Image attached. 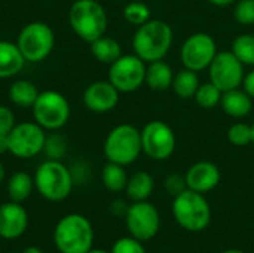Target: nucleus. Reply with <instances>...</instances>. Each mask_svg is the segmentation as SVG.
I'll list each match as a JSON object with an SVG mask.
<instances>
[{
	"label": "nucleus",
	"instance_id": "nucleus-1",
	"mask_svg": "<svg viewBox=\"0 0 254 253\" xmlns=\"http://www.w3.org/2000/svg\"><path fill=\"white\" fill-rule=\"evenodd\" d=\"M173 28L162 19H149L137 27L132 36V49L144 63L164 60L173 46Z\"/></svg>",
	"mask_w": 254,
	"mask_h": 253
},
{
	"label": "nucleus",
	"instance_id": "nucleus-24",
	"mask_svg": "<svg viewBox=\"0 0 254 253\" xmlns=\"http://www.w3.org/2000/svg\"><path fill=\"white\" fill-rule=\"evenodd\" d=\"M91 54L97 61L110 66L122 55V48L119 42L113 37L101 36L97 40L91 42Z\"/></svg>",
	"mask_w": 254,
	"mask_h": 253
},
{
	"label": "nucleus",
	"instance_id": "nucleus-25",
	"mask_svg": "<svg viewBox=\"0 0 254 253\" xmlns=\"http://www.w3.org/2000/svg\"><path fill=\"white\" fill-rule=\"evenodd\" d=\"M199 85L201 82H199L196 72L189 70V69H182L179 73L174 75L171 88L177 97L183 100H189L195 97V92L199 88Z\"/></svg>",
	"mask_w": 254,
	"mask_h": 253
},
{
	"label": "nucleus",
	"instance_id": "nucleus-32",
	"mask_svg": "<svg viewBox=\"0 0 254 253\" xmlns=\"http://www.w3.org/2000/svg\"><path fill=\"white\" fill-rule=\"evenodd\" d=\"M234 16L241 25H254V0H238Z\"/></svg>",
	"mask_w": 254,
	"mask_h": 253
},
{
	"label": "nucleus",
	"instance_id": "nucleus-43",
	"mask_svg": "<svg viewBox=\"0 0 254 253\" xmlns=\"http://www.w3.org/2000/svg\"><path fill=\"white\" fill-rule=\"evenodd\" d=\"M222 253H244L243 251H238V249H229V251H225Z\"/></svg>",
	"mask_w": 254,
	"mask_h": 253
},
{
	"label": "nucleus",
	"instance_id": "nucleus-3",
	"mask_svg": "<svg viewBox=\"0 0 254 253\" xmlns=\"http://www.w3.org/2000/svg\"><path fill=\"white\" fill-rule=\"evenodd\" d=\"M71 30L85 42L91 43L106 34L107 13L97 0H76L68 10Z\"/></svg>",
	"mask_w": 254,
	"mask_h": 253
},
{
	"label": "nucleus",
	"instance_id": "nucleus-16",
	"mask_svg": "<svg viewBox=\"0 0 254 253\" xmlns=\"http://www.w3.org/2000/svg\"><path fill=\"white\" fill-rule=\"evenodd\" d=\"M28 227V213L21 203L0 204V237L4 240L19 239Z\"/></svg>",
	"mask_w": 254,
	"mask_h": 253
},
{
	"label": "nucleus",
	"instance_id": "nucleus-4",
	"mask_svg": "<svg viewBox=\"0 0 254 253\" xmlns=\"http://www.w3.org/2000/svg\"><path fill=\"white\" fill-rule=\"evenodd\" d=\"M36 191L48 201H64L73 191L74 180L67 166L57 160H46L34 173Z\"/></svg>",
	"mask_w": 254,
	"mask_h": 253
},
{
	"label": "nucleus",
	"instance_id": "nucleus-40",
	"mask_svg": "<svg viewBox=\"0 0 254 253\" xmlns=\"http://www.w3.org/2000/svg\"><path fill=\"white\" fill-rule=\"evenodd\" d=\"M24 253H43L42 252V249H39L37 246H30V248H27Z\"/></svg>",
	"mask_w": 254,
	"mask_h": 253
},
{
	"label": "nucleus",
	"instance_id": "nucleus-26",
	"mask_svg": "<svg viewBox=\"0 0 254 253\" xmlns=\"http://www.w3.org/2000/svg\"><path fill=\"white\" fill-rule=\"evenodd\" d=\"M101 180H103V185L106 186V189H109L112 192H121L127 188L128 174L125 171L124 166H119L115 163H107L103 167Z\"/></svg>",
	"mask_w": 254,
	"mask_h": 253
},
{
	"label": "nucleus",
	"instance_id": "nucleus-31",
	"mask_svg": "<svg viewBox=\"0 0 254 253\" xmlns=\"http://www.w3.org/2000/svg\"><path fill=\"white\" fill-rule=\"evenodd\" d=\"M43 152L48 157V160L61 161L64 158L65 152H67V143H65L64 137L61 134H58V133L46 134Z\"/></svg>",
	"mask_w": 254,
	"mask_h": 253
},
{
	"label": "nucleus",
	"instance_id": "nucleus-2",
	"mask_svg": "<svg viewBox=\"0 0 254 253\" xmlns=\"http://www.w3.org/2000/svg\"><path fill=\"white\" fill-rule=\"evenodd\" d=\"M54 245L60 253H88L94 245V228L79 213L63 216L54 228Z\"/></svg>",
	"mask_w": 254,
	"mask_h": 253
},
{
	"label": "nucleus",
	"instance_id": "nucleus-18",
	"mask_svg": "<svg viewBox=\"0 0 254 253\" xmlns=\"http://www.w3.org/2000/svg\"><path fill=\"white\" fill-rule=\"evenodd\" d=\"M220 106L223 112L235 119L246 118L253 110V98L240 86L235 89L225 91L222 94Z\"/></svg>",
	"mask_w": 254,
	"mask_h": 253
},
{
	"label": "nucleus",
	"instance_id": "nucleus-10",
	"mask_svg": "<svg viewBox=\"0 0 254 253\" xmlns=\"http://www.w3.org/2000/svg\"><path fill=\"white\" fill-rule=\"evenodd\" d=\"M141 131L143 152L153 161H165L176 151L174 130L164 121L153 119L147 122Z\"/></svg>",
	"mask_w": 254,
	"mask_h": 253
},
{
	"label": "nucleus",
	"instance_id": "nucleus-34",
	"mask_svg": "<svg viewBox=\"0 0 254 253\" xmlns=\"http://www.w3.org/2000/svg\"><path fill=\"white\" fill-rule=\"evenodd\" d=\"M164 186H165V191H167V192H168L170 195L176 197V195L182 194V192H183L185 189H188L186 177H185V176H182V174L173 173V174L167 176V179H165V183H164Z\"/></svg>",
	"mask_w": 254,
	"mask_h": 253
},
{
	"label": "nucleus",
	"instance_id": "nucleus-19",
	"mask_svg": "<svg viewBox=\"0 0 254 253\" xmlns=\"http://www.w3.org/2000/svg\"><path fill=\"white\" fill-rule=\"evenodd\" d=\"M25 63L27 61L16 43L0 40V79H7L18 75Z\"/></svg>",
	"mask_w": 254,
	"mask_h": 253
},
{
	"label": "nucleus",
	"instance_id": "nucleus-35",
	"mask_svg": "<svg viewBox=\"0 0 254 253\" xmlns=\"http://www.w3.org/2000/svg\"><path fill=\"white\" fill-rule=\"evenodd\" d=\"M15 115L13 112L7 107L0 104V134H9L12 128L15 127Z\"/></svg>",
	"mask_w": 254,
	"mask_h": 253
},
{
	"label": "nucleus",
	"instance_id": "nucleus-15",
	"mask_svg": "<svg viewBox=\"0 0 254 253\" xmlns=\"http://www.w3.org/2000/svg\"><path fill=\"white\" fill-rule=\"evenodd\" d=\"M119 91L110 81H95L89 84L83 92L85 106L95 113H107L119 103Z\"/></svg>",
	"mask_w": 254,
	"mask_h": 253
},
{
	"label": "nucleus",
	"instance_id": "nucleus-9",
	"mask_svg": "<svg viewBox=\"0 0 254 253\" xmlns=\"http://www.w3.org/2000/svg\"><path fill=\"white\" fill-rule=\"evenodd\" d=\"M146 69L147 63L135 54L121 55L110 64L109 81L119 92H134L144 85Z\"/></svg>",
	"mask_w": 254,
	"mask_h": 253
},
{
	"label": "nucleus",
	"instance_id": "nucleus-37",
	"mask_svg": "<svg viewBox=\"0 0 254 253\" xmlns=\"http://www.w3.org/2000/svg\"><path fill=\"white\" fill-rule=\"evenodd\" d=\"M127 210H128V206L122 200H115L110 204V212L113 215H116V216H125L127 215Z\"/></svg>",
	"mask_w": 254,
	"mask_h": 253
},
{
	"label": "nucleus",
	"instance_id": "nucleus-42",
	"mask_svg": "<svg viewBox=\"0 0 254 253\" xmlns=\"http://www.w3.org/2000/svg\"><path fill=\"white\" fill-rule=\"evenodd\" d=\"M88 253H109V252H106V251H103V249H91Z\"/></svg>",
	"mask_w": 254,
	"mask_h": 253
},
{
	"label": "nucleus",
	"instance_id": "nucleus-33",
	"mask_svg": "<svg viewBox=\"0 0 254 253\" xmlns=\"http://www.w3.org/2000/svg\"><path fill=\"white\" fill-rule=\"evenodd\" d=\"M110 253H146V249L140 240L131 236V237H122L116 240Z\"/></svg>",
	"mask_w": 254,
	"mask_h": 253
},
{
	"label": "nucleus",
	"instance_id": "nucleus-28",
	"mask_svg": "<svg viewBox=\"0 0 254 253\" xmlns=\"http://www.w3.org/2000/svg\"><path fill=\"white\" fill-rule=\"evenodd\" d=\"M222 91L213 84V82H204L199 85V88L195 92V101L202 109H214L220 104L222 100Z\"/></svg>",
	"mask_w": 254,
	"mask_h": 253
},
{
	"label": "nucleus",
	"instance_id": "nucleus-17",
	"mask_svg": "<svg viewBox=\"0 0 254 253\" xmlns=\"http://www.w3.org/2000/svg\"><path fill=\"white\" fill-rule=\"evenodd\" d=\"M188 188L201 194L213 191L220 183V169L211 161H198L185 174Z\"/></svg>",
	"mask_w": 254,
	"mask_h": 253
},
{
	"label": "nucleus",
	"instance_id": "nucleus-22",
	"mask_svg": "<svg viewBox=\"0 0 254 253\" xmlns=\"http://www.w3.org/2000/svg\"><path fill=\"white\" fill-rule=\"evenodd\" d=\"M34 177L30 176L25 171H16L13 173L6 185L7 195L10 201L15 203H24L34 191Z\"/></svg>",
	"mask_w": 254,
	"mask_h": 253
},
{
	"label": "nucleus",
	"instance_id": "nucleus-7",
	"mask_svg": "<svg viewBox=\"0 0 254 253\" xmlns=\"http://www.w3.org/2000/svg\"><path fill=\"white\" fill-rule=\"evenodd\" d=\"M16 46L25 61L40 63L51 55L55 46L54 30L42 21L28 22L21 28L16 39Z\"/></svg>",
	"mask_w": 254,
	"mask_h": 253
},
{
	"label": "nucleus",
	"instance_id": "nucleus-12",
	"mask_svg": "<svg viewBox=\"0 0 254 253\" xmlns=\"http://www.w3.org/2000/svg\"><path fill=\"white\" fill-rule=\"evenodd\" d=\"M9 152L21 160H30L43 152L46 133L37 122L16 124L7 134Z\"/></svg>",
	"mask_w": 254,
	"mask_h": 253
},
{
	"label": "nucleus",
	"instance_id": "nucleus-36",
	"mask_svg": "<svg viewBox=\"0 0 254 253\" xmlns=\"http://www.w3.org/2000/svg\"><path fill=\"white\" fill-rule=\"evenodd\" d=\"M243 89L254 100V69L250 70L249 73H246L244 79H243Z\"/></svg>",
	"mask_w": 254,
	"mask_h": 253
},
{
	"label": "nucleus",
	"instance_id": "nucleus-23",
	"mask_svg": "<svg viewBox=\"0 0 254 253\" xmlns=\"http://www.w3.org/2000/svg\"><path fill=\"white\" fill-rule=\"evenodd\" d=\"M39 92L40 91L37 89V86L31 81L21 79V81H16L10 85L9 98L15 106L28 109V107H33L34 101L39 97Z\"/></svg>",
	"mask_w": 254,
	"mask_h": 253
},
{
	"label": "nucleus",
	"instance_id": "nucleus-13",
	"mask_svg": "<svg viewBox=\"0 0 254 253\" xmlns=\"http://www.w3.org/2000/svg\"><path fill=\"white\" fill-rule=\"evenodd\" d=\"M125 222L128 233L134 239L140 242H149L159 231L161 216L158 209L147 200L134 201L131 206H128Z\"/></svg>",
	"mask_w": 254,
	"mask_h": 253
},
{
	"label": "nucleus",
	"instance_id": "nucleus-27",
	"mask_svg": "<svg viewBox=\"0 0 254 253\" xmlns=\"http://www.w3.org/2000/svg\"><path fill=\"white\" fill-rule=\"evenodd\" d=\"M232 54L244 64L254 67V34L243 33L232 42Z\"/></svg>",
	"mask_w": 254,
	"mask_h": 253
},
{
	"label": "nucleus",
	"instance_id": "nucleus-30",
	"mask_svg": "<svg viewBox=\"0 0 254 253\" xmlns=\"http://www.w3.org/2000/svg\"><path fill=\"white\" fill-rule=\"evenodd\" d=\"M228 140L238 148L249 146L253 143V131L252 125L246 122H235L228 130Z\"/></svg>",
	"mask_w": 254,
	"mask_h": 253
},
{
	"label": "nucleus",
	"instance_id": "nucleus-20",
	"mask_svg": "<svg viewBox=\"0 0 254 253\" xmlns=\"http://www.w3.org/2000/svg\"><path fill=\"white\" fill-rule=\"evenodd\" d=\"M174 79V72L168 63L164 60L147 63L146 69V85L153 91H165L171 88Z\"/></svg>",
	"mask_w": 254,
	"mask_h": 253
},
{
	"label": "nucleus",
	"instance_id": "nucleus-41",
	"mask_svg": "<svg viewBox=\"0 0 254 253\" xmlns=\"http://www.w3.org/2000/svg\"><path fill=\"white\" fill-rule=\"evenodd\" d=\"M4 176H6V170H4V166L0 163V183L4 180Z\"/></svg>",
	"mask_w": 254,
	"mask_h": 253
},
{
	"label": "nucleus",
	"instance_id": "nucleus-11",
	"mask_svg": "<svg viewBox=\"0 0 254 253\" xmlns=\"http://www.w3.org/2000/svg\"><path fill=\"white\" fill-rule=\"evenodd\" d=\"M217 45L211 34L208 33H193L190 34L180 48V61L185 69L193 72L207 70L217 54Z\"/></svg>",
	"mask_w": 254,
	"mask_h": 253
},
{
	"label": "nucleus",
	"instance_id": "nucleus-6",
	"mask_svg": "<svg viewBox=\"0 0 254 253\" xmlns=\"http://www.w3.org/2000/svg\"><path fill=\"white\" fill-rule=\"evenodd\" d=\"M141 152V131L131 124L115 127L104 140V157L109 163L127 167L135 163Z\"/></svg>",
	"mask_w": 254,
	"mask_h": 253
},
{
	"label": "nucleus",
	"instance_id": "nucleus-14",
	"mask_svg": "<svg viewBox=\"0 0 254 253\" xmlns=\"http://www.w3.org/2000/svg\"><path fill=\"white\" fill-rule=\"evenodd\" d=\"M210 82L222 92L240 88L246 76L244 64L232 54V51H219L208 67Z\"/></svg>",
	"mask_w": 254,
	"mask_h": 253
},
{
	"label": "nucleus",
	"instance_id": "nucleus-44",
	"mask_svg": "<svg viewBox=\"0 0 254 253\" xmlns=\"http://www.w3.org/2000/svg\"><path fill=\"white\" fill-rule=\"evenodd\" d=\"M252 131H253V145H254V122L252 124Z\"/></svg>",
	"mask_w": 254,
	"mask_h": 253
},
{
	"label": "nucleus",
	"instance_id": "nucleus-21",
	"mask_svg": "<svg viewBox=\"0 0 254 253\" xmlns=\"http://www.w3.org/2000/svg\"><path fill=\"white\" fill-rule=\"evenodd\" d=\"M153 188H155L153 177L147 171H135L131 177H128L125 192L132 203L144 201L152 195Z\"/></svg>",
	"mask_w": 254,
	"mask_h": 253
},
{
	"label": "nucleus",
	"instance_id": "nucleus-38",
	"mask_svg": "<svg viewBox=\"0 0 254 253\" xmlns=\"http://www.w3.org/2000/svg\"><path fill=\"white\" fill-rule=\"evenodd\" d=\"M9 152V140L6 134H0V155Z\"/></svg>",
	"mask_w": 254,
	"mask_h": 253
},
{
	"label": "nucleus",
	"instance_id": "nucleus-5",
	"mask_svg": "<svg viewBox=\"0 0 254 253\" xmlns=\"http://www.w3.org/2000/svg\"><path fill=\"white\" fill-rule=\"evenodd\" d=\"M173 215L176 222L183 230L199 233L210 225L211 207L204 194L188 188L174 197Z\"/></svg>",
	"mask_w": 254,
	"mask_h": 253
},
{
	"label": "nucleus",
	"instance_id": "nucleus-8",
	"mask_svg": "<svg viewBox=\"0 0 254 253\" xmlns=\"http://www.w3.org/2000/svg\"><path fill=\"white\" fill-rule=\"evenodd\" d=\"M33 118L43 130L57 131L63 128L70 119V103L58 91H40L33 107Z\"/></svg>",
	"mask_w": 254,
	"mask_h": 253
},
{
	"label": "nucleus",
	"instance_id": "nucleus-29",
	"mask_svg": "<svg viewBox=\"0 0 254 253\" xmlns=\"http://www.w3.org/2000/svg\"><path fill=\"white\" fill-rule=\"evenodd\" d=\"M152 16V12H150V7L140 1V0H134V1H129L125 7H124V18L128 24L131 25H135V27H140L143 25L144 22H147Z\"/></svg>",
	"mask_w": 254,
	"mask_h": 253
},
{
	"label": "nucleus",
	"instance_id": "nucleus-39",
	"mask_svg": "<svg viewBox=\"0 0 254 253\" xmlns=\"http://www.w3.org/2000/svg\"><path fill=\"white\" fill-rule=\"evenodd\" d=\"M211 4L214 6H219V7H226V6H231L234 3H237L238 0H208Z\"/></svg>",
	"mask_w": 254,
	"mask_h": 253
}]
</instances>
